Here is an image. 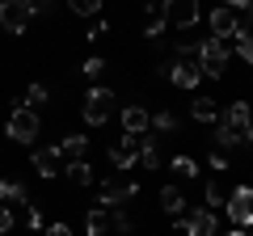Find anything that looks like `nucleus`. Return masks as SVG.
<instances>
[{"instance_id": "6ab92c4d", "label": "nucleus", "mask_w": 253, "mask_h": 236, "mask_svg": "<svg viewBox=\"0 0 253 236\" xmlns=\"http://www.w3.org/2000/svg\"><path fill=\"white\" fill-rule=\"evenodd\" d=\"M161 211H165V215H173V219H177L181 211H186V194H181L177 186H165V190H161Z\"/></svg>"}, {"instance_id": "1a4fd4ad", "label": "nucleus", "mask_w": 253, "mask_h": 236, "mask_svg": "<svg viewBox=\"0 0 253 236\" xmlns=\"http://www.w3.org/2000/svg\"><path fill=\"white\" fill-rule=\"evenodd\" d=\"M139 139H144V135H126V131H123V139H118L114 148H106V160L114 164L118 173H131V169H135V156H139Z\"/></svg>"}, {"instance_id": "c756f323", "label": "nucleus", "mask_w": 253, "mask_h": 236, "mask_svg": "<svg viewBox=\"0 0 253 236\" xmlns=\"http://www.w3.org/2000/svg\"><path fill=\"white\" fill-rule=\"evenodd\" d=\"M161 34H165V17H161V13H152L148 26H144V38H161Z\"/></svg>"}, {"instance_id": "4be33fe9", "label": "nucleus", "mask_w": 253, "mask_h": 236, "mask_svg": "<svg viewBox=\"0 0 253 236\" xmlns=\"http://www.w3.org/2000/svg\"><path fill=\"white\" fill-rule=\"evenodd\" d=\"M148 131H161V135H173V131H177V114H173V110H156V114L148 118Z\"/></svg>"}, {"instance_id": "a19ab883", "label": "nucleus", "mask_w": 253, "mask_h": 236, "mask_svg": "<svg viewBox=\"0 0 253 236\" xmlns=\"http://www.w3.org/2000/svg\"><path fill=\"white\" fill-rule=\"evenodd\" d=\"M249 236H253V228H249Z\"/></svg>"}, {"instance_id": "9d476101", "label": "nucleus", "mask_w": 253, "mask_h": 236, "mask_svg": "<svg viewBox=\"0 0 253 236\" xmlns=\"http://www.w3.org/2000/svg\"><path fill=\"white\" fill-rule=\"evenodd\" d=\"M181 232L186 236H219V219L215 211L199 207V211H181Z\"/></svg>"}, {"instance_id": "c9c22d12", "label": "nucleus", "mask_w": 253, "mask_h": 236, "mask_svg": "<svg viewBox=\"0 0 253 236\" xmlns=\"http://www.w3.org/2000/svg\"><path fill=\"white\" fill-rule=\"evenodd\" d=\"M211 169L224 173V169H228V156H224V152H211Z\"/></svg>"}, {"instance_id": "a211bd4d", "label": "nucleus", "mask_w": 253, "mask_h": 236, "mask_svg": "<svg viewBox=\"0 0 253 236\" xmlns=\"http://www.w3.org/2000/svg\"><path fill=\"white\" fill-rule=\"evenodd\" d=\"M55 148H59V156H63V160H81V156H84V148H89V135H63Z\"/></svg>"}, {"instance_id": "f8f14e48", "label": "nucleus", "mask_w": 253, "mask_h": 236, "mask_svg": "<svg viewBox=\"0 0 253 236\" xmlns=\"http://www.w3.org/2000/svg\"><path fill=\"white\" fill-rule=\"evenodd\" d=\"M30 164H34V173L42 177V182H51L55 173H63V156H59V148H34Z\"/></svg>"}, {"instance_id": "5701e85b", "label": "nucleus", "mask_w": 253, "mask_h": 236, "mask_svg": "<svg viewBox=\"0 0 253 236\" xmlns=\"http://www.w3.org/2000/svg\"><path fill=\"white\" fill-rule=\"evenodd\" d=\"M106 59H101V55H89V59H84V64H81V76H84V80H93V84H101V76H106Z\"/></svg>"}, {"instance_id": "2eb2a0df", "label": "nucleus", "mask_w": 253, "mask_h": 236, "mask_svg": "<svg viewBox=\"0 0 253 236\" xmlns=\"http://www.w3.org/2000/svg\"><path fill=\"white\" fill-rule=\"evenodd\" d=\"M148 118H152V114H148L144 106L131 101V106L123 110V131H126V135H144V131H148Z\"/></svg>"}, {"instance_id": "0eeeda50", "label": "nucleus", "mask_w": 253, "mask_h": 236, "mask_svg": "<svg viewBox=\"0 0 253 236\" xmlns=\"http://www.w3.org/2000/svg\"><path fill=\"white\" fill-rule=\"evenodd\" d=\"M219 122L232 127L236 135H241V148H253V110H249V101H232V106L224 110Z\"/></svg>"}, {"instance_id": "c85d7f7f", "label": "nucleus", "mask_w": 253, "mask_h": 236, "mask_svg": "<svg viewBox=\"0 0 253 236\" xmlns=\"http://www.w3.org/2000/svg\"><path fill=\"white\" fill-rule=\"evenodd\" d=\"M106 34H110L106 17H93V26H89V34H84V38H89V42H101V38H106Z\"/></svg>"}, {"instance_id": "9b49d317", "label": "nucleus", "mask_w": 253, "mask_h": 236, "mask_svg": "<svg viewBox=\"0 0 253 236\" xmlns=\"http://www.w3.org/2000/svg\"><path fill=\"white\" fill-rule=\"evenodd\" d=\"M241 34V17H236L232 9H211V38H219V42H228V38Z\"/></svg>"}, {"instance_id": "473e14b6", "label": "nucleus", "mask_w": 253, "mask_h": 236, "mask_svg": "<svg viewBox=\"0 0 253 236\" xmlns=\"http://www.w3.org/2000/svg\"><path fill=\"white\" fill-rule=\"evenodd\" d=\"M215 207H224V194H219V186L207 182V211H215Z\"/></svg>"}, {"instance_id": "6e6552de", "label": "nucleus", "mask_w": 253, "mask_h": 236, "mask_svg": "<svg viewBox=\"0 0 253 236\" xmlns=\"http://www.w3.org/2000/svg\"><path fill=\"white\" fill-rule=\"evenodd\" d=\"M135 194H139V182H131V177H106V182H101V207L114 211V207H123V202H131Z\"/></svg>"}, {"instance_id": "f3484780", "label": "nucleus", "mask_w": 253, "mask_h": 236, "mask_svg": "<svg viewBox=\"0 0 253 236\" xmlns=\"http://www.w3.org/2000/svg\"><path fill=\"white\" fill-rule=\"evenodd\" d=\"M190 114H194V122H211V127L219 122V106L211 97H194L190 101Z\"/></svg>"}, {"instance_id": "f03ea898", "label": "nucleus", "mask_w": 253, "mask_h": 236, "mask_svg": "<svg viewBox=\"0 0 253 236\" xmlns=\"http://www.w3.org/2000/svg\"><path fill=\"white\" fill-rule=\"evenodd\" d=\"M38 131H42V122H38V114H34V110H26V106H13V110H9L4 135H9L13 144H34V139H38Z\"/></svg>"}, {"instance_id": "f704fd0d", "label": "nucleus", "mask_w": 253, "mask_h": 236, "mask_svg": "<svg viewBox=\"0 0 253 236\" xmlns=\"http://www.w3.org/2000/svg\"><path fill=\"white\" fill-rule=\"evenodd\" d=\"M224 9H245V17H253V0H224Z\"/></svg>"}, {"instance_id": "4c0bfd02", "label": "nucleus", "mask_w": 253, "mask_h": 236, "mask_svg": "<svg viewBox=\"0 0 253 236\" xmlns=\"http://www.w3.org/2000/svg\"><path fill=\"white\" fill-rule=\"evenodd\" d=\"M139 4H144L148 13H161V0H139Z\"/></svg>"}, {"instance_id": "4468645a", "label": "nucleus", "mask_w": 253, "mask_h": 236, "mask_svg": "<svg viewBox=\"0 0 253 236\" xmlns=\"http://www.w3.org/2000/svg\"><path fill=\"white\" fill-rule=\"evenodd\" d=\"M135 169H144V173L161 169V148H156V135H152V131H144V139H139V156H135Z\"/></svg>"}, {"instance_id": "39448f33", "label": "nucleus", "mask_w": 253, "mask_h": 236, "mask_svg": "<svg viewBox=\"0 0 253 236\" xmlns=\"http://www.w3.org/2000/svg\"><path fill=\"white\" fill-rule=\"evenodd\" d=\"M34 0H0V30L9 34H26V26L34 21Z\"/></svg>"}, {"instance_id": "cd10ccee", "label": "nucleus", "mask_w": 253, "mask_h": 236, "mask_svg": "<svg viewBox=\"0 0 253 236\" xmlns=\"http://www.w3.org/2000/svg\"><path fill=\"white\" fill-rule=\"evenodd\" d=\"M173 169H177L181 177H199V164H194V156H173Z\"/></svg>"}, {"instance_id": "f257e3e1", "label": "nucleus", "mask_w": 253, "mask_h": 236, "mask_svg": "<svg viewBox=\"0 0 253 236\" xmlns=\"http://www.w3.org/2000/svg\"><path fill=\"white\" fill-rule=\"evenodd\" d=\"M194 64H199L203 76L219 80L224 68H228V42H219V38H203V42H194Z\"/></svg>"}, {"instance_id": "20e7f679", "label": "nucleus", "mask_w": 253, "mask_h": 236, "mask_svg": "<svg viewBox=\"0 0 253 236\" xmlns=\"http://www.w3.org/2000/svg\"><path fill=\"white\" fill-rule=\"evenodd\" d=\"M110 114H114V89L110 84H93L89 97H84V122L101 127V122H110Z\"/></svg>"}, {"instance_id": "aec40b11", "label": "nucleus", "mask_w": 253, "mask_h": 236, "mask_svg": "<svg viewBox=\"0 0 253 236\" xmlns=\"http://www.w3.org/2000/svg\"><path fill=\"white\" fill-rule=\"evenodd\" d=\"M63 173H68V177H72V186H93V164L84 160H63Z\"/></svg>"}, {"instance_id": "b1692460", "label": "nucleus", "mask_w": 253, "mask_h": 236, "mask_svg": "<svg viewBox=\"0 0 253 236\" xmlns=\"http://www.w3.org/2000/svg\"><path fill=\"white\" fill-rule=\"evenodd\" d=\"M46 101H51V93H46L42 84H30V89H26V97H21V106L38 114V106H46Z\"/></svg>"}, {"instance_id": "7ed1b4c3", "label": "nucleus", "mask_w": 253, "mask_h": 236, "mask_svg": "<svg viewBox=\"0 0 253 236\" xmlns=\"http://www.w3.org/2000/svg\"><path fill=\"white\" fill-rule=\"evenodd\" d=\"M161 17H165V26H173V30H190V26H199L203 4L199 0H161Z\"/></svg>"}, {"instance_id": "393cba45", "label": "nucleus", "mask_w": 253, "mask_h": 236, "mask_svg": "<svg viewBox=\"0 0 253 236\" xmlns=\"http://www.w3.org/2000/svg\"><path fill=\"white\" fill-rule=\"evenodd\" d=\"M68 9L76 17H101V0H68Z\"/></svg>"}, {"instance_id": "2f4dec72", "label": "nucleus", "mask_w": 253, "mask_h": 236, "mask_svg": "<svg viewBox=\"0 0 253 236\" xmlns=\"http://www.w3.org/2000/svg\"><path fill=\"white\" fill-rule=\"evenodd\" d=\"M114 228H118V232H131V228H135V224H131V215H126L123 207H114Z\"/></svg>"}, {"instance_id": "ddd939ff", "label": "nucleus", "mask_w": 253, "mask_h": 236, "mask_svg": "<svg viewBox=\"0 0 253 236\" xmlns=\"http://www.w3.org/2000/svg\"><path fill=\"white\" fill-rule=\"evenodd\" d=\"M169 80L177 84V89H199L203 72H199L194 59H169Z\"/></svg>"}, {"instance_id": "58836bf2", "label": "nucleus", "mask_w": 253, "mask_h": 236, "mask_svg": "<svg viewBox=\"0 0 253 236\" xmlns=\"http://www.w3.org/2000/svg\"><path fill=\"white\" fill-rule=\"evenodd\" d=\"M228 236H249V228H232V232H228Z\"/></svg>"}, {"instance_id": "423d86ee", "label": "nucleus", "mask_w": 253, "mask_h": 236, "mask_svg": "<svg viewBox=\"0 0 253 236\" xmlns=\"http://www.w3.org/2000/svg\"><path fill=\"white\" fill-rule=\"evenodd\" d=\"M224 211L236 228H253V186H236L224 198Z\"/></svg>"}, {"instance_id": "a878e982", "label": "nucleus", "mask_w": 253, "mask_h": 236, "mask_svg": "<svg viewBox=\"0 0 253 236\" xmlns=\"http://www.w3.org/2000/svg\"><path fill=\"white\" fill-rule=\"evenodd\" d=\"M236 55H241L245 64L253 68V34H249V30H245V26H241V34H236Z\"/></svg>"}, {"instance_id": "ea45409f", "label": "nucleus", "mask_w": 253, "mask_h": 236, "mask_svg": "<svg viewBox=\"0 0 253 236\" xmlns=\"http://www.w3.org/2000/svg\"><path fill=\"white\" fill-rule=\"evenodd\" d=\"M46 4H51V0H34V9H46Z\"/></svg>"}, {"instance_id": "bb28decb", "label": "nucleus", "mask_w": 253, "mask_h": 236, "mask_svg": "<svg viewBox=\"0 0 253 236\" xmlns=\"http://www.w3.org/2000/svg\"><path fill=\"white\" fill-rule=\"evenodd\" d=\"M215 144L219 148H241V135L232 127H224V122H215Z\"/></svg>"}, {"instance_id": "e433bc0d", "label": "nucleus", "mask_w": 253, "mask_h": 236, "mask_svg": "<svg viewBox=\"0 0 253 236\" xmlns=\"http://www.w3.org/2000/svg\"><path fill=\"white\" fill-rule=\"evenodd\" d=\"M46 236H72V228H68V224H51V228H46Z\"/></svg>"}, {"instance_id": "412c9836", "label": "nucleus", "mask_w": 253, "mask_h": 236, "mask_svg": "<svg viewBox=\"0 0 253 236\" xmlns=\"http://www.w3.org/2000/svg\"><path fill=\"white\" fill-rule=\"evenodd\" d=\"M84 232H89V236H106L110 232V211L106 207H93L89 215H84Z\"/></svg>"}, {"instance_id": "72a5a7b5", "label": "nucleus", "mask_w": 253, "mask_h": 236, "mask_svg": "<svg viewBox=\"0 0 253 236\" xmlns=\"http://www.w3.org/2000/svg\"><path fill=\"white\" fill-rule=\"evenodd\" d=\"M4 232H13V207L0 202V236H4Z\"/></svg>"}, {"instance_id": "7c9ffc66", "label": "nucleus", "mask_w": 253, "mask_h": 236, "mask_svg": "<svg viewBox=\"0 0 253 236\" xmlns=\"http://www.w3.org/2000/svg\"><path fill=\"white\" fill-rule=\"evenodd\" d=\"M26 224L34 228V232H42V211H38L34 202H30V207H26Z\"/></svg>"}, {"instance_id": "dca6fc26", "label": "nucleus", "mask_w": 253, "mask_h": 236, "mask_svg": "<svg viewBox=\"0 0 253 236\" xmlns=\"http://www.w3.org/2000/svg\"><path fill=\"white\" fill-rule=\"evenodd\" d=\"M0 202H4V207H30V194H26L21 182H9V177H4V182H0Z\"/></svg>"}]
</instances>
